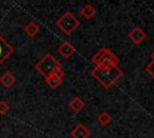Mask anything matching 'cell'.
I'll return each mask as SVG.
<instances>
[{
	"instance_id": "17",
	"label": "cell",
	"mask_w": 154,
	"mask_h": 138,
	"mask_svg": "<svg viewBox=\"0 0 154 138\" xmlns=\"http://www.w3.org/2000/svg\"><path fill=\"white\" fill-rule=\"evenodd\" d=\"M150 58H152V61H154V52L150 54Z\"/></svg>"
},
{
	"instance_id": "4",
	"label": "cell",
	"mask_w": 154,
	"mask_h": 138,
	"mask_svg": "<svg viewBox=\"0 0 154 138\" xmlns=\"http://www.w3.org/2000/svg\"><path fill=\"white\" fill-rule=\"evenodd\" d=\"M79 19H77V17L71 11L64 12V14L59 17V19H57L55 22V25L60 29V31H63L67 36L72 35L73 31L79 26Z\"/></svg>"
},
{
	"instance_id": "12",
	"label": "cell",
	"mask_w": 154,
	"mask_h": 138,
	"mask_svg": "<svg viewBox=\"0 0 154 138\" xmlns=\"http://www.w3.org/2000/svg\"><path fill=\"white\" fill-rule=\"evenodd\" d=\"M81 16L83 17V18H85V19H91L95 14H96V8L93 6V5H90V4H85L84 6H83V8L81 10Z\"/></svg>"
},
{
	"instance_id": "6",
	"label": "cell",
	"mask_w": 154,
	"mask_h": 138,
	"mask_svg": "<svg viewBox=\"0 0 154 138\" xmlns=\"http://www.w3.org/2000/svg\"><path fill=\"white\" fill-rule=\"evenodd\" d=\"M128 37H129L135 44H140V43H142V42L146 40L147 35H146V32H144L141 28H134V29L128 34Z\"/></svg>"
},
{
	"instance_id": "2",
	"label": "cell",
	"mask_w": 154,
	"mask_h": 138,
	"mask_svg": "<svg viewBox=\"0 0 154 138\" xmlns=\"http://www.w3.org/2000/svg\"><path fill=\"white\" fill-rule=\"evenodd\" d=\"M93 64L95 67L100 68H109L113 66H118L119 58L108 48H101L93 58H91Z\"/></svg>"
},
{
	"instance_id": "7",
	"label": "cell",
	"mask_w": 154,
	"mask_h": 138,
	"mask_svg": "<svg viewBox=\"0 0 154 138\" xmlns=\"http://www.w3.org/2000/svg\"><path fill=\"white\" fill-rule=\"evenodd\" d=\"M58 53L63 56V58H65V59H70L75 53H76V49H75V47L70 43V42H63L59 47H58Z\"/></svg>"
},
{
	"instance_id": "1",
	"label": "cell",
	"mask_w": 154,
	"mask_h": 138,
	"mask_svg": "<svg viewBox=\"0 0 154 138\" xmlns=\"http://www.w3.org/2000/svg\"><path fill=\"white\" fill-rule=\"evenodd\" d=\"M91 74L105 89H109L123 76V71L118 66H113L109 68L94 67Z\"/></svg>"
},
{
	"instance_id": "15",
	"label": "cell",
	"mask_w": 154,
	"mask_h": 138,
	"mask_svg": "<svg viewBox=\"0 0 154 138\" xmlns=\"http://www.w3.org/2000/svg\"><path fill=\"white\" fill-rule=\"evenodd\" d=\"M8 112H10V106H8V103H7L6 101L1 100V101H0V114H1V115H6Z\"/></svg>"
},
{
	"instance_id": "10",
	"label": "cell",
	"mask_w": 154,
	"mask_h": 138,
	"mask_svg": "<svg viewBox=\"0 0 154 138\" xmlns=\"http://www.w3.org/2000/svg\"><path fill=\"white\" fill-rule=\"evenodd\" d=\"M0 83L5 86V88H12L16 83V77L10 72L6 71L1 77H0Z\"/></svg>"
},
{
	"instance_id": "11",
	"label": "cell",
	"mask_w": 154,
	"mask_h": 138,
	"mask_svg": "<svg viewBox=\"0 0 154 138\" xmlns=\"http://www.w3.org/2000/svg\"><path fill=\"white\" fill-rule=\"evenodd\" d=\"M69 106H70V108H71L75 113H79V112H82V110L84 109L85 103L82 101V98H79L78 96H75V97L70 101Z\"/></svg>"
},
{
	"instance_id": "13",
	"label": "cell",
	"mask_w": 154,
	"mask_h": 138,
	"mask_svg": "<svg viewBox=\"0 0 154 138\" xmlns=\"http://www.w3.org/2000/svg\"><path fill=\"white\" fill-rule=\"evenodd\" d=\"M45 80H46L47 85H48L51 89H57V88H58V86L61 84V82H63V79H60V78L55 77L54 74H51L49 77L45 78Z\"/></svg>"
},
{
	"instance_id": "8",
	"label": "cell",
	"mask_w": 154,
	"mask_h": 138,
	"mask_svg": "<svg viewBox=\"0 0 154 138\" xmlns=\"http://www.w3.org/2000/svg\"><path fill=\"white\" fill-rule=\"evenodd\" d=\"M71 137L72 138H89L90 131L83 124H77L71 131Z\"/></svg>"
},
{
	"instance_id": "14",
	"label": "cell",
	"mask_w": 154,
	"mask_h": 138,
	"mask_svg": "<svg viewBox=\"0 0 154 138\" xmlns=\"http://www.w3.org/2000/svg\"><path fill=\"white\" fill-rule=\"evenodd\" d=\"M111 121H112V116L107 112H101L97 115V122L101 126H107L108 124H111Z\"/></svg>"
},
{
	"instance_id": "9",
	"label": "cell",
	"mask_w": 154,
	"mask_h": 138,
	"mask_svg": "<svg viewBox=\"0 0 154 138\" xmlns=\"http://www.w3.org/2000/svg\"><path fill=\"white\" fill-rule=\"evenodd\" d=\"M24 32L29 36V37H34L36 36L38 32H40V25L34 22V20H30L26 23V25L24 26Z\"/></svg>"
},
{
	"instance_id": "5",
	"label": "cell",
	"mask_w": 154,
	"mask_h": 138,
	"mask_svg": "<svg viewBox=\"0 0 154 138\" xmlns=\"http://www.w3.org/2000/svg\"><path fill=\"white\" fill-rule=\"evenodd\" d=\"M13 48L12 46L0 35V65L5 62L12 54H13Z\"/></svg>"
},
{
	"instance_id": "3",
	"label": "cell",
	"mask_w": 154,
	"mask_h": 138,
	"mask_svg": "<svg viewBox=\"0 0 154 138\" xmlns=\"http://www.w3.org/2000/svg\"><path fill=\"white\" fill-rule=\"evenodd\" d=\"M58 68H61L60 62L49 53L45 54L36 64H35V70L43 76V78L49 77L51 74H53Z\"/></svg>"
},
{
	"instance_id": "16",
	"label": "cell",
	"mask_w": 154,
	"mask_h": 138,
	"mask_svg": "<svg viewBox=\"0 0 154 138\" xmlns=\"http://www.w3.org/2000/svg\"><path fill=\"white\" fill-rule=\"evenodd\" d=\"M144 71L154 79V61H150L147 66H146V68H144Z\"/></svg>"
}]
</instances>
